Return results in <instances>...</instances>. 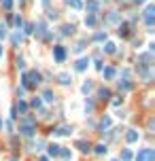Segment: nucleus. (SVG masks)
<instances>
[{
	"label": "nucleus",
	"mask_w": 155,
	"mask_h": 161,
	"mask_svg": "<svg viewBox=\"0 0 155 161\" xmlns=\"http://www.w3.org/2000/svg\"><path fill=\"white\" fill-rule=\"evenodd\" d=\"M62 30H64V34H72L74 32V25H64Z\"/></svg>",
	"instance_id": "nucleus-25"
},
{
	"label": "nucleus",
	"mask_w": 155,
	"mask_h": 161,
	"mask_svg": "<svg viewBox=\"0 0 155 161\" xmlns=\"http://www.w3.org/2000/svg\"><path fill=\"white\" fill-rule=\"evenodd\" d=\"M4 36H7V25L0 23V38H4Z\"/></svg>",
	"instance_id": "nucleus-28"
},
{
	"label": "nucleus",
	"mask_w": 155,
	"mask_h": 161,
	"mask_svg": "<svg viewBox=\"0 0 155 161\" xmlns=\"http://www.w3.org/2000/svg\"><path fill=\"white\" fill-rule=\"evenodd\" d=\"M53 58L58 62H64L66 59V49L64 47H53Z\"/></svg>",
	"instance_id": "nucleus-3"
},
{
	"label": "nucleus",
	"mask_w": 155,
	"mask_h": 161,
	"mask_svg": "<svg viewBox=\"0 0 155 161\" xmlns=\"http://www.w3.org/2000/svg\"><path fill=\"white\" fill-rule=\"evenodd\" d=\"M106 144H98V146H96V153H98V155H106Z\"/></svg>",
	"instance_id": "nucleus-16"
},
{
	"label": "nucleus",
	"mask_w": 155,
	"mask_h": 161,
	"mask_svg": "<svg viewBox=\"0 0 155 161\" xmlns=\"http://www.w3.org/2000/svg\"><path fill=\"white\" fill-rule=\"evenodd\" d=\"M115 161H117V159H115Z\"/></svg>",
	"instance_id": "nucleus-40"
},
{
	"label": "nucleus",
	"mask_w": 155,
	"mask_h": 161,
	"mask_svg": "<svg viewBox=\"0 0 155 161\" xmlns=\"http://www.w3.org/2000/svg\"><path fill=\"white\" fill-rule=\"evenodd\" d=\"M117 19H119V15H117V13H115V11H113V13H110V15H108V21H110V23H115V21H117Z\"/></svg>",
	"instance_id": "nucleus-24"
},
{
	"label": "nucleus",
	"mask_w": 155,
	"mask_h": 161,
	"mask_svg": "<svg viewBox=\"0 0 155 161\" xmlns=\"http://www.w3.org/2000/svg\"><path fill=\"white\" fill-rule=\"evenodd\" d=\"M106 38V32H96V36H94V40H98V43H102Z\"/></svg>",
	"instance_id": "nucleus-19"
},
{
	"label": "nucleus",
	"mask_w": 155,
	"mask_h": 161,
	"mask_svg": "<svg viewBox=\"0 0 155 161\" xmlns=\"http://www.w3.org/2000/svg\"><path fill=\"white\" fill-rule=\"evenodd\" d=\"M102 74H104V79H113L115 76V68H102Z\"/></svg>",
	"instance_id": "nucleus-11"
},
{
	"label": "nucleus",
	"mask_w": 155,
	"mask_h": 161,
	"mask_svg": "<svg viewBox=\"0 0 155 161\" xmlns=\"http://www.w3.org/2000/svg\"><path fill=\"white\" fill-rule=\"evenodd\" d=\"M153 13H155V7H147V11H144V21L149 23V25H153Z\"/></svg>",
	"instance_id": "nucleus-4"
},
{
	"label": "nucleus",
	"mask_w": 155,
	"mask_h": 161,
	"mask_svg": "<svg viewBox=\"0 0 155 161\" xmlns=\"http://www.w3.org/2000/svg\"><path fill=\"white\" fill-rule=\"evenodd\" d=\"M0 127H2V119H0Z\"/></svg>",
	"instance_id": "nucleus-37"
},
{
	"label": "nucleus",
	"mask_w": 155,
	"mask_h": 161,
	"mask_svg": "<svg viewBox=\"0 0 155 161\" xmlns=\"http://www.w3.org/2000/svg\"><path fill=\"white\" fill-rule=\"evenodd\" d=\"M45 2H47V0H45Z\"/></svg>",
	"instance_id": "nucleus-39"
},
{
	"label": "nucleus",
	"mask_w": 155,
	"mask_h": 161,
	"mask_svg": "<svg viewBox=\"0 0 155 161\" xmlns=\"http://www.w3.org/2000/svg\"><path fill=\"white\" fill-rule=\"evenodd\" d=\"M58 79H60V83L62 85H68V83H70V74H66V72H64V74H60V76H58Z\"/></svg>",
	"instance_id": "nucleus-12"
},
{
	"label": "nucleus",
	"mask_w": 155,
	"mask_h": 161,
	"mask_svg": "<svg viewBox=\"0 0 155 161\" xmlns=\"http://www.w3.org/2000/svg\"><path fill=\"white\" fill-rule=\"evenodd\" d=\"M104 51H106V53H115V45H113V43H106Z\"/></svg>",
	"instance_id": "nucleus-23"
},
{
	"label": "nucleus",
	"mask_w": 155,
	"mask_h": 161,
	"mask_svg": "<svg viewBox=\"0 0 155 161\" xmlns=\"http://www.w3.org/2000/svg\"><path fill=\"white\" fill-rule=\"evenodd\" d=\"M98 95H100V100H108V98H110V91L104 87V89H100V91H98Z\"/></svg>",
	"instance_id": "nucleus-13"
},
{
	"label": "nucleus",
	"mask_w": 155,
	"mask_h": 161,
	"mask_svg": "<svg viewBox=\"0 0 155 161\" xmlns=\"http://www.w3.org/2000/svg\"><path fill=\"white\" fill-rule=\"evenodd\" d=\"M130 159H132V150L125 149L123 153H121V161H130Z\"/></svg>",
	"instance_id": "nucleus-18"
},
{
	"label": "nucleus",
	"mask_w": 155,
	"mask_h": 161,
	"mask_svg": "<svg viewBox=\"0 0 155 161\" xmlns=\"http://www.w3.org/2000/svg\"><path fill=\"white\" fill-rule=\"evenodd\" d=\"M38 34H45V23H38Z\"/></svg>",
	"instance_id": "nucleus-33"
},
{
	"label": "nucleus",
	"mask_w": 155,
	"mask_h": 161,
	"mask_svg": "<svg viewBox=\"0 0 155 161\" xmlns=\"http://www.w3.org/2000/svg\"><path fill=\"white\" fill-rule=\"evenodd\" d=\"M15 110H19V113H28V104H26V102H19L17 106H15Z\"/></svg>",
	"instance_id": "nucleus-17"
},
{
	"label": "nucleus",
	"mask_w": 155,
	"mask_h": 161,
	"mask_svg": "<svg viewBox=\"0 0 155 161\" xmlns=\"http://www.w3.org/2000/svg\"><path fill=\"white\" fill-rule=\"evenodd\" d=\"M21 23H24V19H21V17H15V25H17V28H19Z\"/></svg>",
	"instance_id": "nucleus-34"
},
{
	"label": "nucleus",
	"mask_w": 155,
	"mask_h": 161,
	"mask_svg": "<svg viewBox=\"0 0 155 161\" xmlns=\"http://www.w3.org/2000/svg\"><path fill=\"white\" fill-rule=\"evenodd\" d=\"M98 9H100V4L96 0H87V11L89 13H98Z\"/></svg>",
	"instance_id": "nucleus-7"
},
{
	"label": "nucleus",
	"mask_w": 155,
	"mask_h": 161,
	"mask_svg": "<svg viewBox=\"0 0 155 161\" xmlns=\"http://www.w3.org/2000/svg\"><path fill=\"white\" fill-rule=\"evenodd\" d=\"M128 89H132V83H128V80L121 83V80H119V91H128Z\"/></svg>",
	"instance_id": "nucleus-15"
},
{
	"label": "nucleus",
	"mask_w": 155,
	"mask_h": 161,
	"mask_svg": "<svg viewBox=\"0 0 155 161\" xmlns=\"http://www.w3.org/2000/svg\"><path fill=\"white\" fill-rule=\"evenodd\" d=\"M77 149H81L83 153H89V142H85V140H79V142H77Z\"/></svg>",
	"instance_id": "nucleus-8"
},
{
	"label": "nucleus",
	"mask_w": 155,
	"mask_h": 161,
	"mask_svg": "<svg viewBox=\"0 0 155 161\" xmlns=\"http://www.w3.org/2000/svg\"><path fill=\"white\" fill-rule=\"evenodd\" d=\"M108 127H110V119H108V117H104V119L100 121V129L104 131V129H108Z\"/></svg>",
	"instance_id": "nucleus-14"
},
{
	"label": "nucleus",
	"mask_w": 155,
	"mask_h": 161,
	"mask_svg": "<svg viewBox=\"0 0 155 161\" xmlns=\"http://www.w3.org/2000/svg\"><path fill=\"white\" fill-rule=\"evenodd\" d=\"M21 43V34L17 32V34H13V45H19Z\"/></svg>",
	"instance_id": "nucleus-26"
},
{
	"label": "nucleus",
	"mask_w": 155,
	"mask_h": 161,
	"mask_svg": "<svg viewBox=\"0 0 155 161\" xmlns=\"http://www.w3.org/2000/svg\"><path fill=\"white\" fill-rule=\"evenodd\" d=\"M92 108H94V104H92V102H85V113H92Z\"/></svg>",
	"instance_id": "nucleus-30"
},
{
	"label": "nucleus",
	"mask_w": 155,
	"mask_h": 161,
	"mask_svg": "<svg viewBox=\"0 0 155 161\" xmlns=\"http://www.w3.org/2000/svg\"><path fill=\"white\" fill-rule=\"evenodd\" d=\"M11 161H15V159H11Z\"/></svg>",
	"instance_id": "nucleus-38"
},
{
	"label": "nucleus",
	"mask_w": 155,
	"mask_h": 161,
	"mask_svg": "<svg viewBox=\"0 0 155 161\" xmlns=\"http://www.w3.org/2000/svg\"><path fill=\"white\" fill-rule=\"evenodd\" d=\"M125 34H128V23L119 25V36H125Z\"/></svg>",
	"instance_id": "nucleus-22"
},
{
	"label": "nucleus",
	"mask_w": 155,
	"mask_h": 161,
	"mask_svg": "<svg viewBox=\"0 0 155 161\" xmlns=\"http://www.w3.org/2000/svg\"><path fill=\"white\" fill-rule=\"evenodd\" d=\"M0 58H2V49H0Z\"/></svg>",
	"instance_id": "nucleus-36"
},
{
	"label": "nucleus",
	"mask_w": 155,
	"mask_h": 161,
	"mask_svg": "<svg viewBox=\"0 0 155 161\" xmlns=\"http://www.w3.org/2000/svg\"><path fill=\"white\" fill-rule=\"evenodd\" d=\"M134 2H147V0H134Z\"/></svg>",
	"instance_id": "nucleus-35"
},
{
	"label": "nucleus",
	"mask_w": 155,
	"mask_h": 161,
	"mask_svg": "<svg viewBox=\"0 0 155 161\" xmlns=\"http://www.w3.org/2000/svg\"><path fill=\"white\" fill-rule=\"evenodd\" d=\"M19 131H21L24 136H32L36 131V121L32 117H26L24 121H21V125H19Z\"/></svg>",
	"instance_id": "nucleus-1"
},
{
	"label": "nucleus",
	"mask_w": 155,
	"mask_h": 161,
	"mask_svg": "<svg viewBox=\"0 0 155 161\" xmlns=\"http://www.w3.org/2000/svg\"><path fill=\"white\" fill-rule=\"evenodd\" d=\"M2 4H4V9L9 11V9H11V7H13V0H2Z\"/></svg>",
	"instance_id": "nucleus-29"
},
{
	"label": "nucleus",
	"mask_w": 155,
	"mask_h": 161,
	"mask_svg": "<svg viewBox=\"0 0 155 161\" xmlns=\"http://www.w3.org/2000/svg\"><path fill=\"white\" fill-rule=\"evenodd\" d=\"M43 98H45L47 102H53V98H55V95H53L51 91H45V95H43Z\"/></svg>",
	"instance_id": "nucleus-27"
},
{
	"label": "nucleus",
	"mask_w": 155,
	"mask_h": 161,
	"mask_svg": "<svg viewBox=\"0 0 155 161\" xmlns=\"http://www.w3.org/2000/svg\"><path fill=\"white\" fill-rule=\"evenodd\" d=\"M136 161H155V150H153V149H143V150H138Z\"/></svg>",
	"instance_id": "nucleus-2"
},
{
	"label": "nucleus",
	"mask_w": 155,
	"mask_h": 161,
	"mask_svg": "<svg viewBox=\"0 0 155 161\" xmlns=\"http://www.w3.org/2000/svg\"><path fill=\"white\" fill-rule=\"evenodd\" d=\"M32 28H34V25H32V23H28V25H26V34H32V32H34Z\"/></svg>",
	"instance_id": "nucleus-31"
},
{
	"label": "nucleus",
	"mask_w": 155,
	"mask_h": 161,
	"mask_svg": "<svg viewBox=\"0 0 155 161\" xmlns=\"http://www.w3.org/2000/svg\"><path fill=\"white\" fill-rule=\"evenodd\" d=\"M60 149L62 146H58V144H51V146H49V155H51V157H58V155H60Z\"/></svg>",
	"instance_id": "nucleus-10"
},
{
	"label": "nucleus",
	"mask_w": 155,
	"mask_h": 161,
	"mask_svg": "<svg viewBox=\"0 0 155 161\" xmlns=\"http://www.w3.org/2000/svg\"><path fill=\"white\" fill-rule=\"evenodd\" d=\"M68 4H70L72 9H81V0H66Z\"/></svg>",
	"instance_id": "nucleus-21"
},
{
	"label": "nucleus",
	"mask_w": 155,
	"mask_h": 161,
	"mask_svg": "<svg viewBox=\"0 0 155 161\" xmlns=\"http://www.w3.org/2000/svg\"><path fill=\"white\" fill-rule=\"evenodd\" d=\"M87 66H89V59H87V58H81L79 62H77V66H74V68L79 70V72H83V70L87 68Z\"/></svg>",
	"instance_id": "nucleus-5"
},
{
	"label": "nucleus",
	"mask_w": 155,
	"mask_h": 161,
	"mask_svg": "<svg viewBox=\"0 0 155 161\" xmlns=\"http://www.w3.org/2000/svg\"><path fill=\"white\" fill-rule=\"evenodd\" d=\"M125 138H128V142H136V140H138V131H134V129H130V131L125 134Z\"/></svg>",
	"instance_id": "nucleus-9"
},
{
	"label": "nucleus",
	"mask_w": 155,
	"mask_h": 161,
	"mask_svg": "<svg viewBox=\"0 0 155 161\" xmlns=\"http://www.w3.org/2000/svg\"><path fill=\"white\" fill-rule=\"evenodd\" d=\"M85 25H89V28H92V25H96V17H94V15L85 17Z\"/></svg>",
	"instance_id": "nucleus-20"
},
{
	"label": "nucleus",
	"mask_w": 155,
	"mask_h": 161,
	"mask_svg": "<svg viewBox=\"0 0 155 161\" xmlns=\"http://www.w3.org/2000/svg\"><path fill=\"white\" fill-rule=\"evenodd\" d=\"M89 89H92V83H89V80H87V83H85V85H83V91L87 93V91H89Z\"/></svg>",
	"instance_id": "nucleus-32"
},
{
	"label": "nucleus",
	"mask_w": 155,
	"mask_h": 161,
	"mask_svg": "<svg viewBox=\"0 0 155 161\" xmlns=\"http://www.w3.org/2000/svg\"><path fill=\"white\" fill-rule=\"evenodd\" d=\"M70 131H72L70 127L62 125V127H55V131H53V134H58V136H68V134H70Z\"/></svg>",
	"instance_id": "nucleus-6"
}]
</instances>
